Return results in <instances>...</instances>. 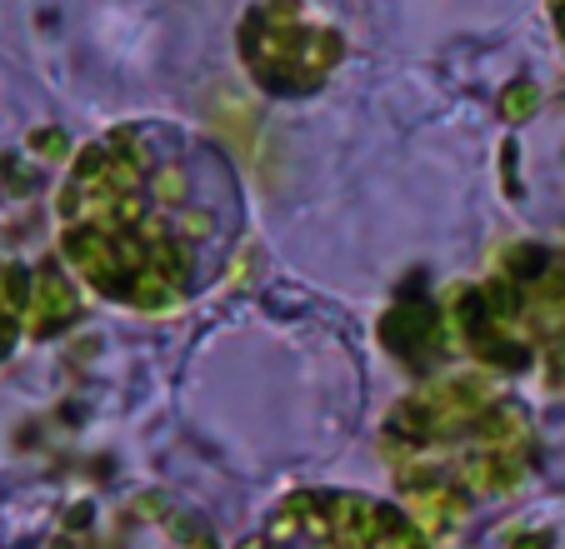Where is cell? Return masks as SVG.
<instances>
[{
    "instance_id": "cell-1",
    "label": "cell",
    "mask_w": 565,
    "mask_h": 549,
    "mask_svg": "<svg viewBox=\"0 0 565 549\" xmlns=\"http://www.w3.org/2000/svg\"><path fill=\"white\" fill-rule=\"evenodd\" d=\"M235 240L221 170L166 136H116L65 185V250L110 300L160 310L211 286Z\"/></svg>"
},
{
    "instance_id": "cell-2",
    "label": "cell",
    "mask_w": 565,
    "mask_h": 549,
    "mask_svg": "<svg viewBox=\"0 0 565 549\" xmlns=\"http://www.w3.org/2000/svg\"><path fill=\"white\" fill-rule=\"evenodd\" d=\"M391 465L401 470L416 505H440L460 519L466 499L495 495L515 485L525 465V424L505 405L486 400V390L446 385L426 390V400L406 405L391 424Z\"/></svg>"
}]
</instances>
